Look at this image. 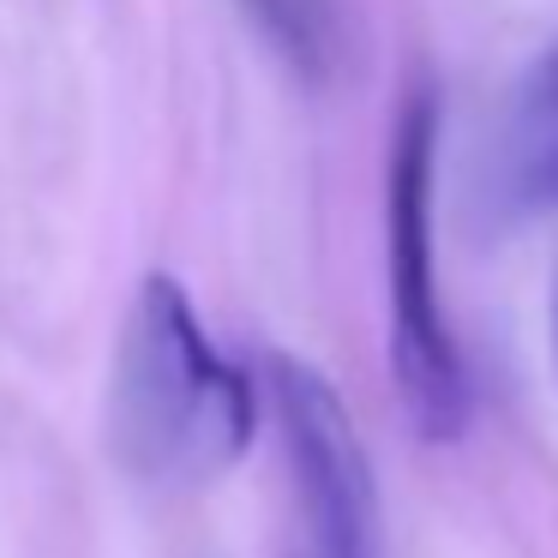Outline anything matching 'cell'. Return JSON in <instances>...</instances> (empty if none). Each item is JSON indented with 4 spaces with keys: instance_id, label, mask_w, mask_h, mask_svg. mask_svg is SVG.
Listing matches in <instances>:
<instances>
[{
    "instance_id": "obj_1",
    "label": "cell",
    "mask_w": 558,
    "mask_h": 558,
    "mask_svg": "<svg viewBox=\"0 0 558 558\" xmlns=\"http://www.w3.org/2000/svg\"><path fill=\"white\" fill-rule=\"evenodd\" d=\"M114 450L150 486H205L246 457L258 390L193 313V294L150 270L114 354Z\"/></svg>"
},
{
    "instance_id": "obj_2",
    "label": "cell",
    "mask_w": 558,
    "mask_h": 558,
    "mask_svg": "<svg viewBox=\"0 0 558 558\" xmlns=\"http://www.w3.org/2000/svg\"><path fill=\"white\" fill-rule=\"evenodd\" d=\"M438 90L414 85L397 109L385 181V253H390V378L409 426L426 445H457L474 414L462 342L438 289Z\"/></svg>"
},
{
    "instance_id": "obj_3",
    "label": "cell",
    "mask_w": 558,
    "mask_h": 558,
    "mask_svg": "<svg viewBox=\"0 0 558 558\" xmlns=\"http://www.w3.org/2000/svg\"><path fill=\"white\" fill-rule=\"evenodd\" d=\"M265 385L301 505V558H378V486L349 402L301 354H270Z\"/></svg>"
},
{
    "instance_id": "obj_4",
    "label": "cell",
    "mask_w": 558,
    "mask_h": 558,
    "mask_svg": "<svg viewBox=\"0 0 558 558\" xmlns=\"http://www.w3.org/2000/svg\"><path fill=\"white\" fill-rule=\"evenodd\" d=\"M253 13L270 25V37L294 54V61H313V37H306V19L294 13V0H253Z\"/></svg>"
},
{
    "instance_id": "obj_5",
    "label": "cell",
    "mask_w": 558,
    "mask_h": 558,
    "mask_svg": "<svg viewBox=\"0 0 558 558\" xmlns=\"http://www.w3.org/2000/svg\"><path fill=\"white\" fill-rule=\"evenodd\" d=\"M522 102H529V121H558V49L534 66L529 97H522Z\"/></svg>"
},
{
    "instance_id": "obj_6",
    "label": "cell",
    "mask_w": 558,
    "mask_h": 558,
    "mask_svg": "<svg viewBox=\"0 0 558 558\" xmlns=\"http://www.w3.org/2000/svg\"><path fill=\"white\" fill-rule=\"evenodd\" d=\"M553 361H558V301H553Z\"/></svg>"
}]
</instances>
